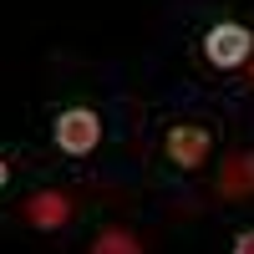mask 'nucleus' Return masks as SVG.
Wrapping results in <instances>:
<instances>
[{
  "label": "nucleus",
  "instance_id": "nucleus-3",
  "mask_svg": "<svg viewBox=\"0 0 254 254\" xmlns=\"http://www.w3.org/2000/svg\"><path fill=\"white\" fill-rule=\"evenodd\" d=\"M51 132H56V147H61V153L87 158L92 147L102 142V117H97L92 107H66V112H56Z\"/></svg>",
  "mask_w": 254,
  "mask_h": 254
},
{
  "label": "nucleus",
  "instance_id": "nucleus-5",
  "mask_svg": "<svg viewBox=\"0 0 254 254\" xmlns=\"http://www.w3.org/2000/svg\"><path fill=\"white\" fill-rule=\"evenodd\" d=\"M219 193H224V198H249V193H254V153H239V158L224 163Z\"/></svg>",
  "mask_w": 254,
  "mask_h": 254
},
{
  "label": "nucleus",
  "instance_id": "nucleus-8",
  "mask_svg": "<svg viewBox=\"0 0 254 254\" xmlns=\"http://www.w3.org/2000/svg\"><path fill=\"white\" fill-rule=\"evenodd\" d=\"M5 178H10V168H5V158H0V188H5Z\"/></svg>",
  "mask_w": 254,
  "mask_h": 254
},
{
  "label": "nucleus",
  "instance_id": "nucleus-4",
  "mask_svg": "<svg viewBox=\"0 0 254 254\" xmlns=\"http://www.w3.org/2000/svg\"><path fill=\"white\" fill-rule=\"evenodd\" d=\"M20 214H26L31 229L51 234V229H66V224H71V198L56 193V188H41V193H31L26 203H20Z\"/></svg>",
  "mask_w": 254,
  "mask_h": 254
},
{
  "label": "nucleus",
  "instance_id": "nucleus-2",
  "mask_svg": "<svg viewBox=\"0 0 254 254\" xmlns=\"http://www.w3.org/2000/svg\"><path fill=\"white\" fill-rule=\"evenodd\" d=\"M163 153L173 168H183V173H198V168L208 163V153H214V132L198 122H173L163 137Z\"/></svg>",
  "mask_w": 254,
  "mask_h": 254
},
{
  "label": "nucleus",
  "instance_id": "nucleus-1",
  "mask_svg": "<svg viewBox=\"0 0 254 254\" xmlns=\"http://www.w3.org/2000/svg\"><path fill=\"white\" fill-rule=\"evenodd\" d=\"M198 51H203V61L214 71H234V66H244V61L254 56V31L244 26V20H219V26L203 31Z\"/></svg>",
  "mask_w": 254,
  "mask_h": 254
},
{
  "label": "nucleus",
  "instance_id": "nucleus-9",
  "mask_svg": "<svg viewBox=\"0 0 254 254\" xmlns=\"http://www.w3.org/2000/svg\"><path fill=\"white\" fill-rule=\"evenodd\" d=\"M249 61H254V56H249Z\"/></svg>",
  "mask_w": 254,
  "mask_h": 254
},
{
  "label": "nucleus",
  "instance_id": "nucleus-6",
  "mask_svg": "<svg viewBox=\"0 0 254 254\" xmlns=\"http://www.w3.org/2000/svg\"><path fill=\"white\" fill-rule=\"evenodd\" d=\"M92 254H142V239L132 229H102L92 239Z\"/></svg>",
  "mask_w": 254,
  "mask_h": 254
},
{
  "label": "nucleus",
  "instance_id": "nucleus-7",
  "mask_svg": "<svg viewBox=\"0 0 254 254\" xmlns=\"http://www.w3.org/2000/svg\"><path fill=\"white\" fill-rule=\"evenodd\" d=\"M234 254H254V229H239L234 234Z\"/></svg>",
  "mask_w": 254,
  "mask_h": 254
}]
</instances>
